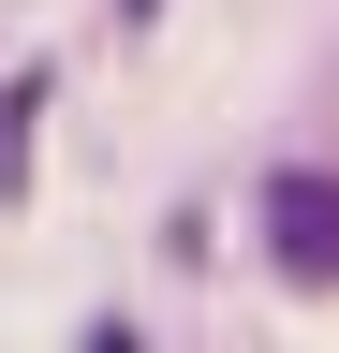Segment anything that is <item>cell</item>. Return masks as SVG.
Here are the masks:
<instances>
[{
  "instance_id": "cell-1",
  "label": "cell",
  "mask_w": 339,
  "mask_h": 353,
  "mask_svg": "<svg viewBox=\"0 0 339 353\" xmlns=\"http://www.w3.org/2000/svg\"><path fill=\"white\" fill-rule=\"evenodd\" d=\"M266 265L295 294H339V176L325 162H280L266 176Z\"/></svg>"
},
{
  "instance_id": "cell-2",
  "label": "cell",
  "mask_w": 339,
  "mask_h": 353,
  "mask_svg": "<svg viewBox=\"0 0 339 353\" xmlns=\"http://www.w3.org/2000/svg\"><path fill=\"white\" fill-rule=\"evenodd\" d=\"M89 353H148V339H133V324H89Z\"/></svg>"
},
{
  "instance_id": "cell-3",
  "label": "cell",
  "mask_w": 339,
  "mask_h": 353,
  "mask_svg": "<svg viewBox=\"0 0 339 353\" xmlns=\"http://www.w3.org/2000/svg\"><path fill=\"white\" fill-rule=\"evenodd\" d=\"M148 15H162V0H118V30H148Z\"/></svg>"
}]
</instances>
